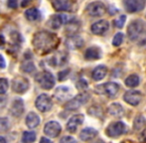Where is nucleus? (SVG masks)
Instances as JSON below:
<instances>
[{
  "instance_id": "nucleus-33",
  "label": "nucleus",
  "mask_w": 146,
  "mask_h": 143,
  "mask_svg": "<svg viewBox=\"0 0 146 143\" xmlns=\"http://www.w3.org/2000/svg\"><path fill=\"white\" fill-rule=\"evenodd\" d=\"M8 85H9V83H8L7 79L1 77V79H0V95H4V93L7 91Z\"/></svg>"
},
{
  "instance_id": "nucleus-2",
  "label": "nucleus",
  "mask_w": 146,
  "mask_h": 143,
  "mask_svg": "<svg viewBox=\"0 0 146 143\" xmlns=\"http://www.w3.org/2000/svg\"><path fill=\"white\" fill-rule=\"evenodd\" d=\"M37 83L44 89H51L55 85V77L50 72H42L39 73L36 77Z\"/></svg>"
},
{
  "instance_id": "nucleus-10",
  "label": "nucleus",
  "mask_w": 146,
  "mask_h": 143,
  "mask_svg": "<svg viewBox=\"0 0 146 143\" xmlns=\"http://www.w3.org/2000/svg\"><path fill=\"white\" fill-rule=\"evenodd\" d=\"M72 21H74V18L70 17V16H68V15L61 14V15H53L52 17L49 19L48 24L53 29H59L63 24L70 23V22H72Z\"/></svg>"
},
{
  "instance_id": "nucleus-3",
  "label": "nucleus",
  "mask_w": 146,
  "mask_h": 143,
  "mask_svg": "<svg viewBox=\"0 0 146 143\" xmlns=\"http://www.w3.org/2000/svg\"><path fill=\"white\" fill-rule=\"evenodd\" d=\"M90 99V95L86 93H80V95H76L75 97L69 101L65 105V108L68 110H76L78 108H80L83 105H85L86 103H88V101Z\"/></svg>"
},
{
  "instance_id": "nucleus-4",
  "label": "nucleus",
  "mask_w": 146,
  "mask_h": 143,
  "mask_svg": "<svg viewBox=\"0 0 146 143\" xmlns=\"http://www.w3.org/2000/svg\"><path fill=\"white\" fill-rule=\"evenodd\" d=\"M96 91L100 93H104V95H108V97H113L118 93L119 85L114 83V81H108V83H104V85H100L98 87H96Z\"/></svg>"
},
{
  "instance_id": "nucleus-15",
  "label": "nucleus",
  "mask_w": 146,
  "mask_h": 143,
  "mask_svg": "<svg viewBox=\"0 0 146 143\" xmlns=\"http://www.w3.org/2000/svg\"><path fill=\"white\" fill-rule=\"evenodd\" d=\"M84 119H85V116L83 114H76V115L72 116L67 123V130L71 133L76 132L78 127L84 122Z\"/></svg>"
},
{
  "instance_id": "nucleus-38",
  "label": "nucleus",
  "mask_w": 146,
  "mask_h": 143,
  "mask_svg": "<svg viewBox=\"0 0 146 143\" xmlns=\"http://www.w3.org/2000/svg\"><path fill=\"white\" fill-rule=\"evenodd\" d=\"M139 140L143 143H146V127L143 129V131L141 132L140 135H139Z\"/></svg>"
},
{
  "instance_id": "nucleus-25",
  "label": "nucleus",
  "mask_w": 146,
  "mask_h": 143,
  "mask_svg": "<svg viewBox=\"0 0 146 143\" xmlns=\"http://www.w3.org/2000/svg\"><path fill=\"white\" fill-rule=\"evenodd\" d=\"M25 17L27 20L29 21H37L41 18V13L37 8L33 7L30 8V9L26 10L25 12Z\"/></svg>"
},
{
  "instance_id": "nucleus-19",
  "label": "nucleus",
  "mask_w": 146,
  "mask_h": 143,
  "mask_svg": "<svg viewBox=\"0 0 146 143\" xmlns=\"http://www.w3.org/2000/svg\"><path fill=\"white\" fill-rule=\"evenodd\" d=\"M102 58V50L98 47H90L85 53V59L88 61L98 60Z\"/></svg>"
},
{
  "instance_id": "nucleus-37",
  "label": "nucleus",
  "mask_w": 146,
  "mask_h": 143,
  "mask_svg": "<svg viewBox=\"0 0 146 143\" xmlns=\"http://www.w3.org/2000/svg\"><path fill=\"white\" fill-rule=\"evenodd\" d=\"M7 5L9 8L16 9L18 6V0H7Z\"/></svg>"
},
{
  "instance_id": "nucleus-43",
  "label": "nucleus",
  "mask_w": 146,
  "mask_h": 143,
  "mask_svg": "<svg viewBox=\"0 0 146 143\" xmlns=\"http://www.w3.org/2000/svg\"><path fill=\"white\" fill-rule=\"evenodd\" d=\"M0 143H6V140L4 137H2V136H0Z\"/></svg>"
},
{
  "instance_id": "nucleus-20",
  "label": "nucleus",
  "mask_w": 146,
  "mask_h": 143,
  "mask_svg": "<svg viewBox=\"0 0 146 143\" xmlns=\"http://www.w3.org/2000/svg\"><path fill=\"white\" fill-rule=\"evenodd\" d=\"M10 111H11V114L14 116H20L22 113L24 112V103L23 101L20 99H17L13 101L11 105V108H10Z\"/></svg>"
},
{
  "instance_id": "nucleus-42",
  "label": "nucleus",
  "mask_w": 146,
  "mask_h": 143,
  "mask_svg": "<svg viewBox=\"0 0 146 143\" xmlns=\"http://www.w3.org/2000/svg\"><path fill=\"white\" fill-rule=\"evenodd\" d=\"M30 2H31V0H22V4H21L22 7H26Z\"/></svg>"
},
{
  "instance_id": "nucleus-5",
  "label": "nucleus",
  "mask_w": 146,
  "mask_h": 143,
  "mask_svg": "<svg viewBox=\"0 0 146 143\" xmlns=\"http://www.w3.org/2000/svg\"><path fill=\"white\" fill-rule=\"evenodd\" d=\"M52 5L57 11H74L77 7L76 0H52Z\"/></svg>"
},
{
  "instance_id": "nucleus-21",
  "label": "nucleus",
  "mask_w": 146,
  "mask_h": 143,
  "mask_svg": "<svg viewBox=\"0 0 146 143\" xmlns=\"http://www.w3.org/2000/svg\"><path fill=\"white\" fill-rule=\"evenodd\" d=\"M98 130L94 129L92 127H87L85 129L82 130L81 134H80V138L83 141H90V140L94 139L96 135H98Z\"/></svg>"
},
{
  "instance_id": "nucleus-8",
  "label": "nucleus",
  "mask_w": 146,
  "mask_h": 143,
  "mask_svg": "<svg viewBox=\"0 0 146 143\" xmlns=\"http://www.w3.org/2000/svg\"><path fill=\"white\" fill-rule=\"evenodd\" d=\"M30 87L29 81L26 77L18 75L12 81V89L17 93H24L28 91Z\"/></svg>"
},
{
  "instance_id": "nucleus-26",
  "label": "nucleus",
  "mask_w": 146,
  "mask_h": 143,
  "mask_svg": "<svg viewBox=\"0 0 146 143\" xmlns=\"http://www.w3.org/2000/svg\"><path fill=\"white\" fill-rule=\"evenodd\" d=\"M66 60H67V55L63 52H60L55 56H53L51 62H52V66H62L65 64Z\"/></svg>"
},
{
  "instance_id": "nucleus-7",
  "label": "nucleus",
  "mask_w": 146,
  "mask_h": 143,
  "mask_svg": "<svg viewBox=\"0 0 146 143\" xmlns=\"http://www.w3.org/2000/svg\"><path fill=\"white\" fill-rule=\"evenodd\" d=\"M143 31V24L139 20H135L132 21L129 24L128 28H127V34L130 40L135 41L139 38V36L141 35Z\"/></svg>"
},
{
  "instance_id": "nucleus-18",
  "label": "nucleus",
  "mask_w": 146,
  "mask_h": 143,
  "mask_svg": "<svg viewBox=\"0 0 146 143\" xmlns=\"http://www.w3.org/2000/svg\"><path fill=\"white\" fill-rule=\"evenodd\" d=\"M72 97V91L70 89V87L62 85L56 89L55 91V97L60 101H65L67 99H69Z\"/></svg>"
},
{
  "instance_id": "nucleus-11",
  "label": "nucleus",
  "mask_w": 146,
  "mask_h": 143,
  "mask_svg": "<svg viewBox=\"0 0 146 143\" xmlns=\"http://www.w3.org/2000/svg\"><path fill=\"white\" fill-rule=\"evenodd\" d=\"M87 12L92 17H100L106 13V6L102 2H92L87 6Z\"/></svg>"
},
{
  "instance_id": "nucleus-16",
  "label": "nucleus",
  "mask_w": 146,
  "mask_h": 143,
  "mask_svg": "<svg viewBox=\"0 0 146 143\" xmlns=\"http://www.w3.org/2000/svg\"><path fill=\"white\" fill-rule=\"evenodd\" d=\"M65 44L66 47L70 50H78L84 46V40L82 37L78 35H72L68 37Z\"/></svg>"
},
{
  "instance_id": "nucleus-13",
  "label": "nucleus",
  "mask_w": 146,
  "mask_h": 143,
  "mask_svg": "<svg viewBox=\"0 0 146 143\" xmlns=\"http://www.w3.org/2000/svg\"><path fill=\"white\" fill-rule=\"evenodd\" d=\"M123 99L130 105L136 107L142 101V93L138 91H128L124 93Z\"/></svg>"
},
{
  "instance_id": "nucleus-17",
  "label": "nucleus",
  "mask_w": 146,
  "mask_h": 143,
  "mask_svg": "<svg viewBox=\"0 0 146 143\" xmlns=\"http://www.w3.org/2000/svg\"><path fill=\"white\" fill-rule=\"evenodd\" d=\"M110 28V23L106 20H100L92 25L90 30L94 35H104Z\"/></svg>"
},
{
  "instance_id": "nucleus-32",
  "label": "nucleus",
  "mask_w": 146,
  "mask_h": 143,
  "mask_svg": "<svg viewBox=\"0 0 146 143\" xmlns=\"http://www.w3.org/2000/svg\"><path fill=\"white\" fill-rule=\"evenodd\" d=\"M125 21H126V16H125V15H121V16L117 17L116 19L114 20V25H115L116 28H119V29H121V28L124 26Z\"/></svg>"
},
{
  "instance_id": "nucleus-39",
  "label": "nucleus",
  "mask_w": 146,
  "mask_h": 143,
  "mask_svg": "<svg viewBox=\"0 0 146 143\" xmlns=\"http://www.w3.org/2000/svg\"><path fill=\"white\" fill-rule=\"evenodd\" d=\"M68 73H69V70L64 71V72H62V73H59V79L60 81H64V79H65V77L68 75Z\"/></svg>"
},
{
  "instance_id": "nucleus-14",
  "label": "nucleus",
  "mask_w": 146,
  "mask_h": 143,
  "mask_svg": "<svg viewBox=\"0 0 146 143\" xmlns=\"http://www.w3.org/2000/svg\"><path fill=\"white\" fill-rule=\"evenodd\" d=\"M62 131V127L57 121H49L44 127V132L49 137H57Z\"/></svg>"
},
{
  "instance_id": "nucleus-36",
  "label": "nucleus",
  "mask_w": 146,
  "mask_h": 143,
  "mask_svg": "<svg viewBox=\"0 0 146 143\" xmlns=\"http://www.w3.org/2000/svg\"><path fill=\"white\" fill-rule=\"evenodd\" d=\"M60 143H77V140L72 136H65L62 138Z\"/></svg>"
},
{
  "instance_id": "nucleus-30",
  "label": "nucleus",
  "mask_w": 146,
  "mask_h": 143,
  "mask_svg": "<svg viewBox=\"0 0 146 143\" xmlns=\"http://www.w3.org/2000/svg\"><path fill=\"white\" fill-rule=\"evenodd\" d=\"M21 69L25 73H33V72L36 70V67L33 64V62H25L21 66Z\"/></svg>"
},
{
  "instance_id": "nucleus-23",
  "label": "nucleus",
  "mask_w": 146,
  "mask_h": 143,
  "mask_svg": "<svg viewBox=\"0 0 146 143\" xmlns=\"http://www.w3.org/2000/svg\"><path fill=\"white\" fill-rule=\"evenodd\" d=\"M106 73H108V69H106V66H98L96 68H94V70L92 71V77L94 81H100V79H104V77L106 75Z\"/></svg>"
},
{
  "instance_id": "nucleus-41",
  "label": "nucleus",
  "mask_w": 146,
  "mask_h": 143,
  "mask_svg": "<svg viewBox=\"0 0 146 143\" xmlns=\"http://www.w3.org/2000/svg\"><path fill=\"white\" fill-rule=\"evenodd\" d=\"M40 143H53L52 141H51L50 139H48V138L46 137H42L40 140Z\"/></svg>"
},
{
  "instance_id": "nucleus-29",
  "label": "nucleus",
  "mask_w": 146,
  "mask_h": 143,
  "mask_svg": "<svg viewBox=\"0 0 146 143\" xmlns=\"http://www.w3.org/2000/svg\"><path fill=\"white\" fill-rule=\"evenodd\" d=\"M146 119L143 115H138L134 120V124H133V127L134 130H140L142 127H144Z\"/></svg>"
},
{
  "instance_id": "nucleus-6",
  "label": "nucleus",
  "mask_w": 146,
  "mask_h": 143,
  "mask_svg": "<svg viewBox=\"0 0 146 143\" xmlns=\"http://www.w3.org/2000/svg\"><path fill=\"white\" fill-rule=\"evenodd\" d=\"M126 125L123 123L122 121H116L111 123L108 128H106V134H108L110 137L116 138L119 135L125 133L126 132Z\"/></svg>"
},
{
  "instance_id": "nucleus-35",
  "label": "nucleus",
  "mask_w": 146,
  "mask_h": 143,
  "mask_svg": "<svg viewBox=\"0 0 146 143\" xmlns=\"http://www.w3.org/2000/svg\"><path fill=\"white\" fill-rule=\"evenodd\" d=\"M77 87L79 89H87V87H88V83H87V81L86 79H81L77 83Z\"/></svg>"
},
{
  "instance_id": "nucleus-27",
  "label": "nucleus",
  "mask_w": 146,
  "mask_h": 143,
  "mask_svg": "<svg viewBox=\"0 0 146 143\" xmlns=\"http://www.w3.org/2000/svg\"><path fill=\"white\" fill-rule=\"evenodd\" d=\"M139 83H140V79H139V77L137 75H130L125 79V85L129 87H137L139 85Z\"/></svg>"
},
{
  "instance_id": "nucleus-28",
  "label": "nucleus",
  "mask_w": 146,
  "mask_h": 143,
  "mask_svg": "<svg viewBox=\"0 0 146 143\" xmlns=\"http://www.w3.org/2000/svg\"><path fill=\"white\" fill-rule=\"evenodd\" d=\"M35 140H36V134L33 131H25L22 135L23 143H33Z\"/></svg>"
},
{
  "instance_id": "nucleus-9",
  "label": "nucleus",
  "mask_w": 146,
  "mask_h": 143,
  "mask_svg": "<svg viewBox=\"0 0 146 143\" xmlns=\"http://www.w3.org/2000/svg\"><path fill=\"white\" fill-rule=\"evenodd\" d=\"M35 105L40 111L46 112L52 108L53 107V101L51 97L46 93H42L37 97L36 101H35Z\"/></svg>"
},
{
  "instance_id": "nucleus-40",
  "label": "nucleus",
  "mask_w": 146,
  "mask_h": 143,
  "mask_svg": "<svg viewBox=\"0 0 146 143\" xmlns=\"http://www.w3.org/2000/svg\"><path fill=\"white\" fill-rule=\"evenodd\" d=\"M6 67V63H5V60H4L3 56L0 55V68L1 69H4Z\"/></svg>"
},
{
  "instance_id": "nucleus-34",
  "label": "nucleus",
  "mask_w": 146,
  "mask_h": 143,
  "mask_svg": "<svg viewBox=\"0 0 146 143\" xmlns=\"http://www.w3.org/2000/svg\"><path fill=\"white\" fill-rule=\"evenodd\" d=\"M123 42V34L122 33H117L115 36L113 37V40H112V45L115 47H118L122 44Z\"/></svg>"
},
{
  "instance_id": "nucleus-12",
  "label": "nucleus",
  "mask_w": 146,
  "mask_h": 143,
  "mask_svg": "<svg viewBox=\"0 0 146 143\" xmlns=\"http://www.w3.org/2000/svg\"><path fill=\"white\" fill-rule=\"evenodd\" d=\"M123 4L127 12L135 13L141 11L145 7L146 0H124Z\"/></svg>"
},
{
  "instance_id": "nucleus-24",
  "label": "nucleus",
  "mask_w": 146,
  "mask_h": 143,
  "mask_svg": "<svg viewBox=\"0 0 146 143\" xmlns=\"http://www.w3.org/2000/svg\"><path fill=\"white\" fill-rule=\"evenodd\" d=\"M26 124L28 127L30 128H35L40 124V117L37 113L31 111L30 113H28L27 117H26Z\"/></svg>"
},
{
  "instance_id": "nucleus-44",
  "label": "nucleus",
  "mask_w": 146,
  "mask_h": 143,
  "mask_svg": "<svg viewBox=\"0 0 146 143\" xmlns=\"http://www.w3.org/2000/svg\"><path fill=\"white\" fill-rule=\"evenodd\" d=\"M92 143H104V142L102 141V139H98V140H96V141H94V142H92Z\"/></svg>"
},
{
  "instance_id": "nucleus-31",
  "label": "nucleus",
  "mask_w": 146,
  "mask_h": 143,
  "mask_svg": "<svg viewBox=\"0 0 146 143\" xmlns=\"http://www.w3.org/2000/svg\"><path fill=\"white\" fill-rule=\"evenodd\" d=\"M9 129V121L7 118L0 117V132H5Z\"/></svg>"
},
{
  "instance_id": "nucleus-1",
  "label": "nucleus",
  "mask_w": 146,
  "mask_h": 143,
  "mask_svg": "<svg viewBox=\"0 0 146 143\" xmlns=\"http://www.w3.org/2000/svg\"><path fill=\"white\" fill-rule=\"evenodd\" d=\"M59 44V38L56 34L48 31H39L33 37V46L39 54H48Z\"/></svg>"
},
{
  "instance_id": "nucleus-22",
  "label": "nucleus",
  "mask_w": 146,
  "mask_h": 143,
  "mask_svg": "<svg viewBox=\"0 0 146 143\" xmlns=\"http://www.w3.org/2000/svg\"><path fill=\"white\" fill-rule=\"evenodd\" d=\"M108 113L111 116H115V117H119V116L124 114V109L119 103H114L108 107Z\"/></svg>"
}]
</instances>
